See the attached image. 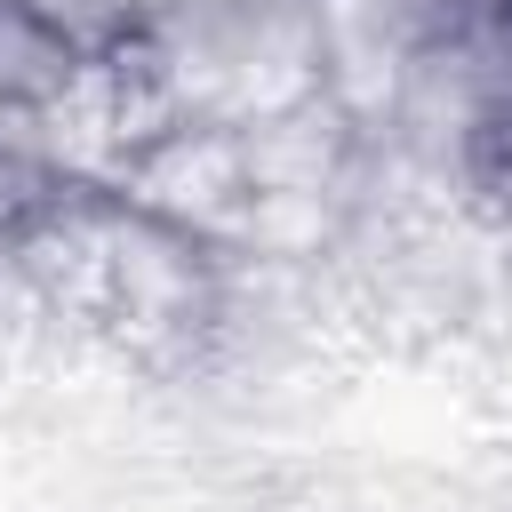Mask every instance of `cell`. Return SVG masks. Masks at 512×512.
<instances>
[{
    "label": "cell",
    "instance_id": "obj_3",
    "mask_svg": "<svg viewBox=\"0 0 512 512\" xmlns=\"http://www.w3.org/2000/svg\"><path fill=\"white\" fill-rule=\"evenodd\" d=\"M80 56L24 8V0H0V104H24V112H56L72 88H80Z\"/></svg>",
    "mask_w": 512,
    "mask_h": 512
},
{
    "label": "cell",
    "instance_id": "obj_1",
    "mask_svg": "<svg viewBox=\"0 0 512 512\" xmlns=\"http://www.w3.org/2000/svg\"><path fill=\"white\" fill-rule=\"evenodd\" d=\"M112 192L136 200L144 216L184 224V232H200L208 248H224V232H232L240 208H248L240 136H232V128H208V120H184V128L152 136V144L112 176Z\"/></svg>",
    "mask_w": 512,
    "mask_h": 512
},
{
    "label": "cell",
    "instance_id": "obj_2",
    "mask_svg": "<svg viewBox=\"0 0 512 512\" xmlns=\"http://www.w3.org/2000/svg\"><path fill=\"white\" fill-rule=\"evenodd\" d=\"M232 136H240L248 192H336V200H352V176H360V152H368V136L320 88L232 128Z\"/></svg>",
    "mask_w": 512,
    "mask_h": 512
},
{
    "label": "cell",
    "instance_id": "obj_4",
    "mask_svg": "<svg viewBox=\"0 0 512 512\" xmlns=\"http://www.w3.org/2000/svg\"><path fill=\"white\" fill-rule=\"evenodd\" d=\"M24 8H32V16H40V24L80 56V64L112 56V48L144 24V8H136V0H24Z\"/></svg>",
    "mask_w": 512,
    "mask_h": 512
}]
</instances>
